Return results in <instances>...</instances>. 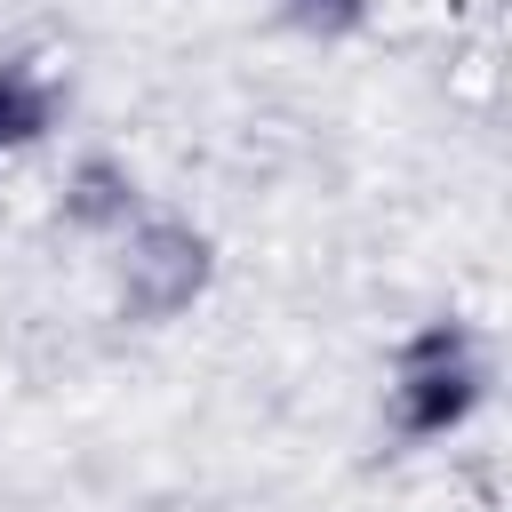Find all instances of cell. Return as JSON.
<instances>
[{"mask_svg": "<svg viewBox=\"0 0 512 512\" xmlns=\"http://www.w3.org/2000/svg\"><path fill=\"white\" fill-rule=\"evenodd\" d=\"M480 400H488V352H480V336L464 320H432L424 336L400 344L392 384H384V416H392L400 440H440Z\"/></svg>", "mask_w": 512, "mask_h": 512, "instance_id": "6da1fadb", "label": "cell"}, {"mask_svg": "<svg viewBox=\"0 0 512 512\" xmlns=\"http://www.w3.org/2000/svg\"><path fill=\"white\" fill-rule=\"evenodd\" d=\"M208 280H216V248H208L200 224H184V216H136L120 232L112 288H120V312L128 320H144V328L152 320H176V312H192L208 296Z\"/></svg>", "mask_w": 512, "mask_h": 512, "instance_id": "7a4b0ae2", "label": "cell"}, {"mask_svg": "<svg viewBox=\"0 0 512 512\" xmlns=\"http://www.w3.org/2000/svg\"><path fill=\"white\" fill-rule=\"evenodd\" d=\"M56 216H64L72 232H104V240H120V232L144 216L128 160H112V152H80V160L64 168V200H56Z\"/></svg>", "mask_w": 512, "mask_h": 512, "instance_id": "3957f363", "label": "cell"}, {"mask_svg": "<svg viewBox=\"0 0 512 512\" xmlns=\"http://www.w3.org/2000/svg\"><path fill=\"white\" fill-rule=\"evenodd\" d=\"M64 112V88L32 64V56H8L0 64V160H16L24 144H40Z\"/></svg>", "mask_w": 512, "mask_h": 512, "instance_id": "277c9868", "label": "cell"}, {"mask_svg": "<svg viewBox=\"0 0 512 512\" xmlns=\"http://www.w3.org/2000/svg\"><path fill=\"white\" fill-rule=\"evenodd\" d=\"M368 16H376V0H280V24L304 32V40H320V48L368 32Z\"/></svg>", "mask_w": 512, "mask_h": 512, "instance_id": "5b68a950", "label": "cell"}]
</instances>
